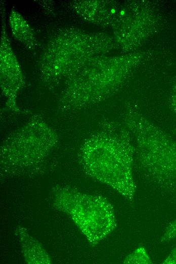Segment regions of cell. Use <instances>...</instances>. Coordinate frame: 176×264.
Instances as JSON below:
<instances>
[{
	"label": "cell",
	"instance_id": "1",
	"mask_svg": "<svg viewBox=\"0 0 176 264\" xmlns=\"http://www.w3.org/2000/svg\"><path fill=\"white\" fill-rule=\"evenodd\" d=\"M79 152L87 174L127 200H133L136 189L133 173L135 147L123 123L105 124L102 129L85 140Z\"/></svg>",
	"mask_w": 176,
	"mask_h": 264
},
{
	"label": "cell",
	"instance_id": "2",
	"mask_svg": "<svg viewBox=\"0 0 176 264\" xmlns=\"http://www.w3.org/2000/svg\"><path fill=\"white\" fill-rule=\"evenodd\" d=\"M122 123L132 137L135 160L145 180L158 191L176 194V143L137 111H128Z\"/></svg>",
	"mask_w": 176,
	"mask_h": 264
},
{
	"label": "cell",
	"instance_id": "3",
	"mask_svg": "<svg viewBox=\"0 0 176 264\" xmlns=\"http://www.w3.org/2000/svg\"><path fill=\"white\" fill-rule=\"evenodd\" d=\"M58 142L54 129L41 118L34 116L3 141L1 154L5 163L26 166L43 158Z\"/></svg>",
	"mask_w": 176,
	"mask_h": 264
},
{
	"label": "cell",
	"instance_id": "4",
	"mask_svg": "<svg viewBox=\"0 0 176 264\" xmlns=\"http://www.w3.org/2000/svg\"><path fill=\"white\" fill-rule=\"evenodd\" d=\"M81 196V226L91 242L96 243L115 227L114 213L110 205L103 199L85 195Z\"/></svg>",
	"mask_w": 176,
	"mask_h": 264
},
{
	"label": "cell",
	"instance_id": "5",
	"mask_svg": "<svg viewBox=\"0 0 176 264\" xmlns=\"http://www.w3.org/2000/svg\"><path fill=\"white\" fill-rule=\"evenodd\" d=\"M124 263H151V260L145 248L140 247L128 255Z\"/></svg>",
	"mask_w": 176,
	"mask_h": 264
},
{
	"label": "cell",
	"instance_id": "6",
	"mask_svg": "<svg viewBox=\"0 0 176 264\" xmlns=\"http://www.w3.org/2000/svg\"><path fill=\"white\" fill-rule=\"evenodd\" d=\"M171 105L172 109L176 114V81L174 85L171 95Z\"/></svg>",
	"mask_w": 176,
	"mask_h": 264
}]
</instances>
